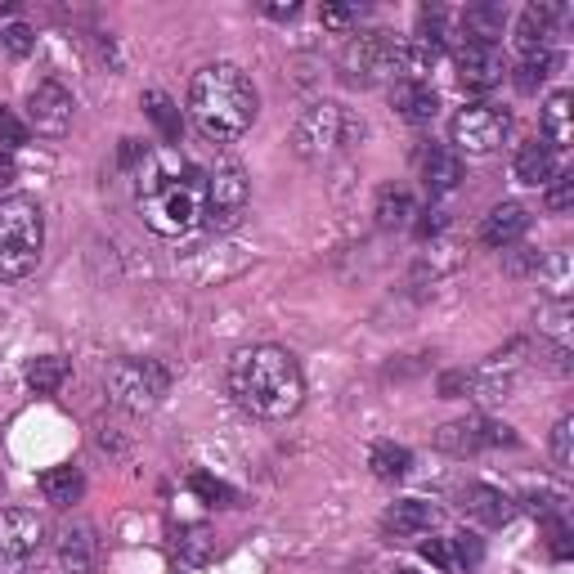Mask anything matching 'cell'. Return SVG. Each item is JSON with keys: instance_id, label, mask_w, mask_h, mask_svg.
I'll return each instance as SVG.
<instances>
[{"instance_id": "obj_1", "label": "cell", "mask_w": 574, "mask_h": 574, "mask_svg": "<svg viewBox=\"0 0 574 574\" xmlns=\"http://www.w3.org/2000/svg\"><path fill=\"white\" fill-rule=\"evenodd\" d=\"M202 198H206V180L189 167H180V158L171 149H144L139 167H135V206L144 215V225L162 238H180L189 230L202 225Z\"/></svg>"}, {"instance_id": "obj_2", "label": "cell", "mask_w": 574, "mask_h": 574, "mask_svg": "<svg viewBox=\"0 0 574 574\" xmlns=\"http://www.w3.org/2000/svg\"><path fill=\"white\" fill-rule=\"evenodd\" d=\"M230 391L234 400L256 413V417H269V422H283L293 417L306 400V378H301V364L283 346H252L243 354H234L230 364Z\"/></svg>"}, {"instance_id": "obj_3", "label": "cell", "mask_w": 574, "mask_h": 574, "mask_svg": "<svg viewBox=\"0 0 574 574\" xmlns=\"http://www.w3.org/2000/svg\"><path fill=\"white\" fill-rule=\"evenodd\" d=\"M189 113L198 121V130L215 144H230L238 135L252 130L256 113H261V95L252 86V77L234 63H211L202 72H193L189 82Z\"/></svg>"}, {"instance_id": "obj_4", "label": "cell", "mask_w": 574, "mask_h": 574, "mask_svg": "<svg viewBox=\"0 0 574 574\" xmlns=\"http://www.w3.org/2000/svg\"><path fill=\"white\" fill-rule=\"evenodd\" d=\"M45 247V215L36 198H6L0 202V278H28Z\"/></svg>"}, {"instance_id": "obj_5", "label": "cell", "mask_w": 574, "mask_h": 574, "mask_svg": "<svg viewBox=\"0 0 574 574\" xmlns=\"http://www.w3.org/2000/svg\"><path fill=\"white\" fill-rule=\"evenodd\" d=\"M104 382H108L113 404H121L130 413L158 408L167 400V391H171V373L158 364V359H113Z\"/></svg>"}, {"instance_id": "obj_6", "label": "cell", "mask_w": 574, "mask_h": 574, "mask_svg": "<svg viewBox=\"0 0 574 574\" xmlns=\"http://www.w3.org/2000/svg\"><path fill=\"white\" fill-rule=\"evenodd\" d=\"M364 135V126H359L341 104H310L297 121V153L301 158H332L341 149H350V144Z\"/></svg>"}, {"instance_id": "obj_7", "label": "cell", "mask_w": 574, "mask_h": 574, "mask_svg": "<svg viewBox=\"0 0 574 574\" xmlns=\"http://www.w3.org/2000/svg\"><path fill=\"white\" fill-rule=\"evenodd\" d=\"M45 521L28 508H0V574H28L41 561Z\"/></svg>"}, {"instance_id": "obj_8", "label": "cell", "mask_w": 574, "mask_h": 574, "mask_svg": "<svg viewBox=\"0 0 574 574\" xmlns=\"http://www.w3.org/2000/svg\"><path fill=\"white\" fill-rule=\"evenodd\" d=\"M512 130V117L502 108H489V104H471L463 113H454L449 121V139H454V153L463 158H489L502 149V139Z\"/></svg>"}, {"instance_id": "obj_9", "label": "cell", "mask_w": 574, "mask_h": 574, "mask_svg": "<svg viewBox=\"0 0 574 574\" xmlns=\"http://www.w3.org/2000/svg\"><path fill=\"white\" fill-rule=\"evenodd\" d=\"M247 202H252V189H247V176L234 167V162H221L211 176H206V198H202V225L211 230H234L243 215H247Z\"/></svg>"}, {"instance_id": "obj_10", "label": "cell", "mask_w": 574, "mask_h": 574, "mask_svg": "<svg viewBox=\"0 0 574 574\" xmlns=\"http://www.w3.org/2000/svg\"><path fill=\"white\" fill-rule=\"evenodd\" d=\"M346 72H350V82H359V86L386 82L391 72H400V45L386 32L354 36L350 50H346Z\"/></svg>"}, {"instance_id": "obj_11", "label": "cell", "mask_w": 574, "mask_h": 574, "mask_svg": "<svg viewBox=\"0 0 574 574\" xmlns=\"http://www.w3.org/2000/svg\"><path fill=\"white\" fill-rule=\"evenodd\" d=\"M72 113H77V104H72V95L59 86V82H41L32 95H28V121L36 135H67L72 130Z\"/></svg>"}, {"instance_id": "obj_12", "label": "cell", "mask_w": 574, "mask_h": 574, "mask_svg": "<svg viewBox=\"0 0 574 574\" xmlns=\"http://www.w3.org/2000/svg\"><path fill=\"white\" fill-rule=\"evenodd\" d=\"M454 63H458V82L467 91H493L508 77V59H502V50L493 41H467Z\"/></svg>"}, {"instance_id": "obj_13", "label": "cell", "mask_w": 574, "mask_h": 574, "mask_svg": "<svg viewBox=\"0 0 574 574\" xmlns=\"http://www.w3.org/2000/svg\"><path fill=\"white\" fill-rule=\"evenodd\" d=\"M391 108H395L408 126H426L431 117L440 113V95H436V86H431V82H408V77H400V82L391 86Z\"/></svg>"}, {"instance_id": "obj_14", "label": "cell", "mask_w": 574, "mask_h": 574, "mask_svg": "<svg viewBox=\"0 0 574 574\" xmlns=\"http://www.w3.org/2000/svg\"><path fill=\"white\" fill-rule=\"evenodd\" d=\"M525 230H530V211H525L521 202H502V206H493V211L485 215L480 238H485L489 247H512Z\"/></svg>"}, {"instance_id": "obj_15", "label": "cell", "mask_w": 574, "mask_h": 574, "mask_svg": "<svg viewBox=\"0 0 574 574\" xmlns=\"http://www.w3.org/2000/svg\"><path fill=\"white\" fill-rule=\"evenodd\" d=\"M512 176H517V184H530V189H539V184H552L556 180V153H552V144L543 139H530V144H521L517 149V162H512Z\"/></svg>"}, {"instance_id": "obj_16", "label": "cell", "mask_w": 574, "mask_h": 574, "mask_svg": "<svg viewBox=\"0 0 574 574\" xmlns=\"http://www.w3.org/2000/svg\"><path fill=\"white\" fill-rule=\"evenodd\" d=\"M386 534H395V539H417V534H426L431 525H436V508L431 502H422V498H404V502H395V508L386 512Z\"/></svg>"}, {"instance_id": "obj_17", "label": "cell", "mask_w": 574, "mask_h": 574, "mask_svg": "<svg viewBox=\"0 0 574 574\" xmlns=\"http://www.w3.org/2000/svg\"><path fill=\"white\" fill-rule=\"evenodd\" d=\"M543 135H548L552 149H570L574 144V95L570 91H556L543 104Z\"/></svg>"}, {"instance_id": "obj_18", "label": "cell", "mask_w": 574, "mask_h": 574, "mask_svg": "<svg viewBox=\"0 0 574 574\" xmlns=\"http://www.w3.org/2000/svg\"><path fill=\"white\" fill-rule=\"evenodd\" d=\"M422 180L431 193H454L463 184V158L454 149H431L422 158Z\"/></svg>"}, {"instance_id": "obj_19", "label": "cell", "mask_w": 574, "mask_h": 574, "mask_svg": "<svg viewBox=\"0 0 574 574\" xmlns=\"http://www.w3.org/2000/svg\"><path fill=\"white\" fill-rule=\"evenodd\" d=\"M463 512H467L471 521H480V525H502V521L512 517L508 498H502L498 489H489V485H471V489L463 493Z\"/></svg>"}, {"instance_id": "obj_20", "label": "cell", "mask_w": 574, "mask_h": 574, "mask_svg": "<svg viewBox=\"0 0 574 574\" xmlns=\"http://www.w3.org/2000/svg\"><path fill=\"white\" fill-rule=\"evenodd\" d=\"M41 493L54 508H72V502L86 493V480L77 467H50V471H41Z\"/></svg>"}, {"instance_id": "obj_21", "label": "cell", "mask_w": 574, "mask_h": 574, "mask_svg": "<svg viewBox=\"0 0 574 574\" xmlns=\"http://www.w3.org/2000/svg\"><path fill=\"white\" fill-rule=\"evenodd\" d=\"M561 19V6H530L521 14V28H517V41L521 50H548V36H552V23Z\"/></svg>"}, {"instance_id": "obj_22", "label": "cell", "mask_w": 574, "mask_h": 574, "mask_svg": "<svg viewBox=\"0 0 574 574\" xmlns=\"http://www.w3.org/2000/svg\"><path fill=\"white\" fill-rule=\"evenodd\" d=\"M59 561H63L67 574H91V565H95V534H91V525H77V530L63 534Z\"/></svg>"}, {"instance_id": "obj_23", "label": "cell", "mask_w": 574, "mask_h": 574, "mask_svg": "<svg viewBox=\"0 0 574 574\" xmlns=\"http://www.w3.org/2000/svg\"><path fill=\"white\" fill-rule=\"evenodd\" d=\"M63 382H67V359L41 354V359H32V364H28V386H32L36 395H54Z\"/></svg>"}, {"instance_id": "obj_24", "label": "cell", "mask_w": 574, "mask_h": 574, "mask_svg": "<svg viewBox=\"0 0 574 574\" xmlns=\"http://www.w3.org/2000/svg\"><path fill=\"white\" fill-rule=\"evenodd\" d=\"M369 467H373V476H378V480H404V476H408V467H413V454H408L404 445L382 440V445H373Z\"/></svg>"}, {"instance_id": "obj_25", "label": "cell", "mask_w": 574, "mask_h": 574, "mask_svg": "<svg viewBox=\"0 0 574 574\" xmlns=\"http://www.w3.org/2000/svg\"><path fill=\"white\" fill-rule=\"evenodd\" d=\"M552 67H556V54H552V50H530V54L521 59V67H517V91L534 95V91L552 77Z\"/></svg>"}, {"instance_id": "obj_26", "label": "cell", "mask_w": 574, "mask_h": 574, "mask_svg": "<svg viewBox=\"0 0 574 574\" xmlns=\"http://www.w3.org/2000/svg\"><path fill=\"white\" fill-rule=\"evenodd\" d=\"M502 19H508V14H502L498 6H471V10L463 14V28H467L471 41H493V36L502 32Z\"/></svg>"}, {"instance_id": "obj_27", "label": "cell", "mask_w": 574, "mask_h": 574, "mask_svg": "<svg viewBox=\"0 0 574 574\" xmlns=\"http://www.w3.org/2000/svg\"><path fill=\"white\" fill-rule=\"evenodd\" d=\"M408 215H413V198H408L404 189H382V198H378V221H382L386 230H395V225H408Z\"/></svg>"}, {"instance_id": "obj_28", "label": "cell", "mask_w": 574, "mask_h": 574, "mask_svg": "<svg viewBox=\"0 0 574 574\" xmlns=\"http://www.w3.org/2000/svg\"><path fill=\"white\" fill-rule=\"evenodd\" d=\"M144 108H149V117L162 126V135L176 144L180 139V113H176V104L162 95V91H149V95H144Z\"/></svg>"}, {"instance_id": "obj_29", "label": "cell", "mask_w": 574, "mask_h": 574, "mask_svg": "<svg viewBox=\"0 0 574 574\" xmlns=\"http://www.w3.org/2000/svg\"><path fill=\"white\" fill-rule=\"evenodd\" d=\"M0 45H6L14 59H28V54L36 50V36H32V28H28V23H10L6 32H0Z\"/></svg>"}, {"instance_id": "obj_30", "label": "cell", "mask_w": 574, "mask_h": 574, "mask_svg": "<svg viewBox=\"0 0 574 574\" xmlns=\"http://www.w3.org/2000/svg\"><path fill=\"white\" fill-rule=\"evenodd\" d=\"M548 211H556V215H565L570 211V202H574V176H565V171H556V180L548 184Z\"/></svg>"}, {"instance_id": "obj_31", "label": "cell", "mask_w": 574, "mask_h": 574, "mask_svg": "<svg viewBox=\"0 0 574 574\" xmlns=\"http://www.w3.org/2000/svg\"><path fill=\"white\" fill-rule=\"evenodd\" d=\"M570 436H574V422H570V417H561V422L552 426V458H556V467H561V471L574 463V454H570Z\"/></svg>"}, {"instance_id": "obj_32", "label": "cell", "mask_w": 574, "mask_h": 574, "mask_svg": "<svg viewBox=\"0 0 574 574\" xmlns=\"http://www.w3.org/2000/svg\"><path fill=\"white\" fill-rule=\"evenodd\" d=\"M180 552H184L189 561H206V556L215 552V543H211L206 530H189V539H180Z\"/></svg>"}, {"instance_id": "obj_33", "label": "cell", "mask_w": 574, "mask_h": 574, "mask_svg": "<svg viewBox=\"0 0 574 574\" xmlns=\"http://www.w3.org/2000/svg\"><path fill=\"white\" fill-rule=\"evenodd\" d=\"M23 139H28V126L6 104H0V144H10V149H14V144H23Z\"/></svg>"}, {"instance_id": "obj_34", "label": "cell", "mask_w": 574, "mask_h": 574, "mask_svg": "<svg viewBox=\"0 0 574 574\" xmlns=\"http://www.w3.org/2000/svg\"><path fill=\"white\" fill-rule=\"evenodd\" d=\"M449 548H454V570H458V565H476V561H480V543H476L471 534H454V539H449Z\"/></svg>"}, {"instance_id": "obj_35", "label": "cell", "mask_w": 574, "mask_h": 574, "mask_svg": "<svg viewBox=\"0 0 574 574\" xmlns=\"http://www.w3.org/2000/svg\"><path fill=\"white\" fill-rule=\"evenodd\" d=\"M193 489H198L202 498H211V502H221V508H230V502H234V493H230L221 480H211V476H193Z\"/></svg>"}, {"instance_id": "obj_36", "label": "cell", "mask_w": 574, "mask_h": 574, "mask_svg": "<svg viewBox=\"0 0 574 574\" xmlns=\"http://www.w3.org/2000/svg\"><path fill=\"white\" fill-rule=\"evenodd\" d=\"M422 556L436 561L440 570H454V548H449V539H431V543H422Z\"/></svg>"}, {"instance_id": "obj_37", "label": "cell", "mask_w": 574, "mask_h": 574, "mask_svg": "<svg viewBox=\"0 0 574 574\" xmlns=\"http://www.w3.org/2000/svg\"><path fill=\"white\" fill-rule=\"evenodd\" d=\"M359 6H323V23L328 28H350V23H359Z\"/></svg>"}, {"instance_id": "obj_38", "label": "cell", "mask_w": 574, "mask_h": 574, "mask_svg": "<svg viewBox=\"0 0 574 574\" xmlns=\"http://www.w3.org/2000/svg\"><path fill=\"white\" fill-rule=\"evenodd\" d=\"M19 180V162H14V153H0V189H10Z\"/></svg>"}, {"instance_id": "obj_39", "label": "cell", "mask_w": 574, "mask_h": 574, "mask_svg": "<svg viewBox=\"0 0 574 574\" xmlns=\"http://www.w3.org/2000/svg\"><path fill=\"white\" fill-rule=\"evenodd\" d=\"M395 574H417V570H395Z\"/></svg>"}]
</instances>
